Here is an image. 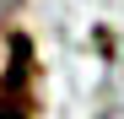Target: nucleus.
Listing matches in <instances>:
<instances>
[{
    "label": "nucleus",
    "mask_w": 124,
    "mask_h": 119,
    "mask_svg": "<svg viewBox=\"0 0 124 119\" xmlns=\"http://www.w3.org/2000/svg\"><path fill=\"white\" fill-rule=\"evenodd\" d=\"M0 119H27V108L11 103V92H0Z\"/></svg>",
    "instance_id": "1"
},
{
    "label": "nucleus",
    "mask_w": 124,
    "mask_h": 119,
    "mask_svg": "<svg viewBox=\"0 0 124 119\" xmlns=\"http://www.w3.org/2000/svg\"><path fill=\"white\" fill-rule=\"evenodd\" d=\"M0 11H11V0H0Z\"/></svg>",
    "instance_id": "2"
}]
</instances>
